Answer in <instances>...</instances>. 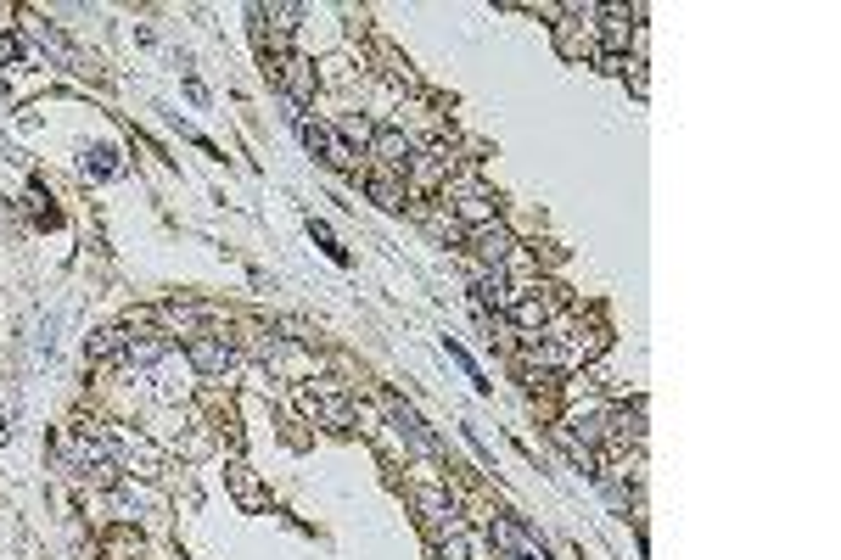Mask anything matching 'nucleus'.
<instances>
[{
  "instance_id": "obj_20",
  "label": "nucleus",
  "mask_w": 841,
  "mask_h": 560,
  "mask_svg": "<svg viewBox=\"0 0 841 560\" xmlns=\"http://www.w3.org/2000/svg\"><path fill=\"white\" fill-rule=\"evenodd\" d=\"M230 488H236V499H242V504H258V482H253L247 465H230Z\"/></svg>"
},
{
  "instance_id": "obj_16",
  "label": "nucleus",
  "mask_w": 841,
  "mask_h": 560,
  "mask_svg": "<svg viewBox=\"0 0 841 560\" xmlns=\"http://www.w3.org/2000/svg\"><path fill=\"white\" fill-rule=\"evenodd\" d=\"M365 191H371V202L376 208H404V185L387 174V168H376L371 180H365Z\"/></svg>"
},
{
  "instance_id": "obj_14",
  "label": "nucleus",
  "mask_w": 841,
  "mask_h": 560,
  "mask_svg": "<svg viewBox=\"0 0 841 560\" xmlns=\"http://www.w3.org/2000/svg\"><path fill=\"white\" fill-rule=\"evenodd\" d=\"M124 342H129V331H96V336L85 342V359H90V364L124 359Z\"/></svg>"
},
{
  "instance_id": "obj_21",
  "label": "nucleus",
  "mask_w": 841,
  "mask_h": 560,
  "mask_svg": "<svg viewBox=\"0 0 841 560\" xmlns=\"http://www.w3.org/2000/svg\"><path fill=\"white\" fill-rule=\"evenodd\" d=\"M253 12H258V17H275V28H292L303 6H292V0H275V6H253Z\"/></svg>"
},
{
  "instance_id": "obj_2",
  "label": "nucleus",
  "mask_w": 841,
  "mask_h": 560,
  "mask_svg": "<svg viewBox=\"0 0 841 560\" xmlns=\"http://www.w3.org/2000/svg\"><path fill=\"white\" fill-rule=\"evenodd\" d=\"M298 135H303V146H309V152H320L331 168H354V163H359V157H354V146H348V135H337V129L298 118Z\"/></svg>"
},
{
  "instance_id": "obj_7",
  "label": "nucleus",
  "mask_w": 841,
  "mask_h": 560,
  "mask_svg": "<svg viewBox=\"0 0 841 560\" xmlns=\"http://www.w3.org/2000/svg\"><path fill=\"white\" fill-rule=\"evenodd\" d=\"M371 157H376V168H410L404 129H371Z\"/></svg>"
},
{
  "instance_id": "obj_27",
  "label": "nucleus",
  "mask_w": 841,
  "mask_h": 560,
  "mask_svg": "<svg viewBox=\"0 0 841 560\" xmlns=\"http://www.w3.org/2000/svg\"><path fill=\"white\" fill-rule=\"evenodd\" d=\"M0 437H6V420H0Z\"/></svg>"
},
{
  "instance_id": "obj_5",
  "label": "nucleus",
  "mask_w": 841,
  "mask_h": 560,
  "mask_svg": "<svg viewBox=\"0 0 841 560\" xmlns=\"http://www.w3.org/2000/svg\"><path fill=\"white\" fill-rule=\"evenodd\" d=\"M275 79H281V90L298 101V107L314 101V62H303V56H275Z\"/></svg>"
},
{
  "instance_id": "obj_26",
  "label": "nucleus",
  "mask_w": 841,
  "mask_h": 560,
  "mask_svg": "<svg viewBox=\"0 0 841 560\" xmlns=\"http://www.w3.org/2000/svg\"><path fill=\"white\" fill-rule=\"evenodd\" d=\"M511 560H533V555H511Z\"/></svg>"
},
{
  "instance_id": "obj_23",
  "label": "nucleus",
  "mask_w": 841,
  "mask_h": 560,
  "mask_svg": "<svg viewBox=\"0 0 841 560\" xmlns=\"http://www.w3.org/2000/svg\"><path fill=\"white\" fill-rule=\"evenodd\" d=\"M432 560H466V532H455V538H443V544L432 549Z\"/></svg>"
},
{
  "instance_id": "obj_11",
  "label": "nucleus",
  "mask_w": 841,
  "mask_h": 560,
  "mask_svg": "<svg viewBox=\"0 0 841 560\" xmlns=\"http://www.w3.org/2000/svg\"><path fill=\"white\" fill-rule=\"evenodd\" d=\"M460 219L477 230V224H494V196L483 185H460Z\"/></svg>"
},
{
  "instance_id": "obj_12",
  "label": "nucleus",
  "mask_w": 841,
  "mask_h": 560,
  "mask_svg": "<svg viewBox=\"0 0 841 560\" xmlns=\"http://www.w3.org/2000/svg\"><path fill=\"white\" fill-rule=\"evenodd\" d=\"M443 174H449V152L443 146H432V152H421V157H410V180L427 191V185H438Z\"/></svg>"
},
{
  "instance_id": "obj_18",
  "label": "nucleus",
  "mask_w": 841,
  "mask_h": 560,
  "mask_svg": "<svg viewBox=\"0 0 841 560\" xmlns=\"http://www.w3.org/2000/svg\"><path fill=\"white\" fill-rule=\"evenodd\" d=\"M494 544H499V549H511V555H533L528 532L516 527V521H494Z\"/></svg>"
},
{
  "instance_id": "obj_24",
  "label": "nucleus",
  "mask_w": 841,
  "mask_h": 560,
  "mask_svg": "<svg viewBox=\"0 0 841 560\" xmlns=\"http://www.w3.org/2000/svg\"><path fill=\"white\" fill-rule=\"evenodd\" d=\"M23 56H29L23 34H0V62H23Z\"/></svg>"
},
{
  "instance_id": "obj_10",
  "label": "nucleus",
  "mask_w": 841,
  "mask_h": 560,
  "mask_svg": "<svg viewBox=\"0 0 841 560\" xmlns=\"http://www.w3.org/2000/svg\"><path fill=\"white\" fill-rule=\"evenodd\" d=\"M118 471L157 476V471H163V454H157L152 443H118Z\"/></svg>"
},
{
  "instance_id": "obj_3",
  "label": "nucleus",
  "mask_w": 841,
  "mask_h": 560,
  "mask_svg": "<svg viewBox=\"0 0 841 560\" xmlns=\"http://www.w3.org/2000/svg\"><path fill=\"white\" fill-rule=\"evenodd\" d=\"M466 241H471V252H477V264L483 269H505V258H511V230H505V224H477V230H466Z\"/></svg>"
},
{
  "instance_id": "obj_13",
  "label": "nucleus",
  "mask_w": 841,
  "mask_h": 560,
  "mask_svg": "<svg viewBox=\"0 0 841 560\" xmlns=\"http://www.w3.org/2000/svg\"><path fill=\"white\" fill-rule=\"evenodd\" d=\"M511 320L522 325V331H550V297H516Z\"/></svg>"
},
{
  "instance_id": "obj_1",
  "label": "nucleus",
  "mask_w": 841,
  "mask_h": 560,
  "mask_svg": "<svg viewBox=\"0 0 841 560\" xmlns=\"http://www.w3.org/2000/svg\"><path fill=\"white\" fill-rule=\"evenodd\" d=\"M600 348H606V336H600V331H584V325H556L544 342H533V364H544V370H584Z\"/></svg>"
},
{
  "instance_id": "obj_19",
  "label": "nucleus",
  "mask_w": 841,
  "mask_h": 560,
  "mask_svg": "<svg viewBox=\"0 0 841 560\" xmlns=\"http://www.w3.org/2000/svg\"><path fill=\"white\" fill-rule=\"evenodd\" d=\"M85 174H96V180H107V174H118V152H113V146H96V152L85 157Z\"/></svg>"
},
{
  "instance_id": "obj_17",
  "label": "nucleus",
  "mask_w": 841,
  "mask_h": 560,
  "mask_svg": "<svg viewBox=\"0 0 841 560\" xmlns=\"http://www.w3.org/2000/svg\"><path fill=\"white\" fill-rule=\"evenodd\" d=\"M163 353H169V342H163V336H129V342H124V359H129V364H157Z\"/></svg>"
},
{
  "instance_id": "obj_4",
  "label": "nucleus",
  "mask_w": 841,
  "mask_h": 560,
  "mask_svg": "<svg viewBox=\"0 0 841 560\" xmlns=\"http://www.w3.org/2000/svg\"><path fill=\"white\" fill-rule=\"evenodd\" d=\"M186 359H191L197 376H225L230 364H236V348H230L225 336H197V342L186 348Z\"/></svg>"
},
{
  "instance_id": "obj_22",
  "label": "nucleus",
  "mask_w": 841,
  "mask_h": 560,
  "mask_svg": "<svg viewBox=\"0 0 841 560\" xmlns=\"http://www.w3.org/2000/svg\"><path fill=\"white\" fill-rule=\"evenodd\" d=\"M443 353H449V359H455V364H460V370H466V376H471V381H477V387H488V381H483V370H477V364H471V353H466V348H460V342H443Z\"/></svg>"
},
{
  "instance_id": "obj_6",
  "label": "nucleus",
  "mask_w": 841,
  "mask_h": 560,
  "mask_svg": "<svg viewBox=\"0 0 841 560\" xmlns=\"http://www.w3.org/2000/svg\"><path fill=\"white\" fill-rule=\"evenodd\" d=\"M387 415H393V426H399V437L415 448V454H438V437L421 426V415H415L410 404H387Z\"/></svg>"
},
{
  "instance_id": "obj_8",
  "label": "nucleus",
  "mask_w": 841,
  "mask_h": 560,
  "mask_svg": "<svg viewBox=\"0 0 841 560\" xmlns=\"http://www.w3.org/2000/svg\"><path fill=\"white\" fill-rule=\"evenodd\" d=\"M477 303H483V308H499V314H511L516 292H511V280H505V269H483V275H477Z\"/></svg>"
},
{
  "instance_id": "obj_25",
  "label": "nucleus",
  "mask_w": 841,
  "mask_h": 560,
  "mask_svg": "<svg viewBox=\"0 0 841 560\" xmlns=\"http://www.w3.org/2000/svg\"><path fill=\"white\" fill-rule=\"evenodd\" d=\"M309 230H314V241H320V247H326L331 258H343V247H337V241H331V230H326V224H320V219H314Z\"/></svg>"
},
{
  "instance_id": "obj_15",
  "label": "nucleus",
  "mask_w": 841,
  "mask_h": 560,
  "mask_svg": "<svg viewBox=\"0 0 841 560\" xmlns=\"http://www.w3.org/2000/svg\"><path fill=\"white\" fill-rule=\"evenodd\" d=\"M309 409L326 420V426H348V420H354V404H348L343 392H320V398H309Z\"/></svg>"
},
{
  "instance_id": "obj_9",
  "label": "nucleus",
  "mask_w": 841,
  "mask_h": 560,
  "mask_svg": "<svg viewBox=\"0 0 841 560\" xmlns=\"http://www.w3.org/2000/svg\"><path fill=\"white\" fill-rule=\"evenodd\" d=\"M415 510H421V521H427V527H449V532H460V521H455V504H449V499H443V493L438 488H421V493H415Z\"/></svg>"
}]
</instances>
